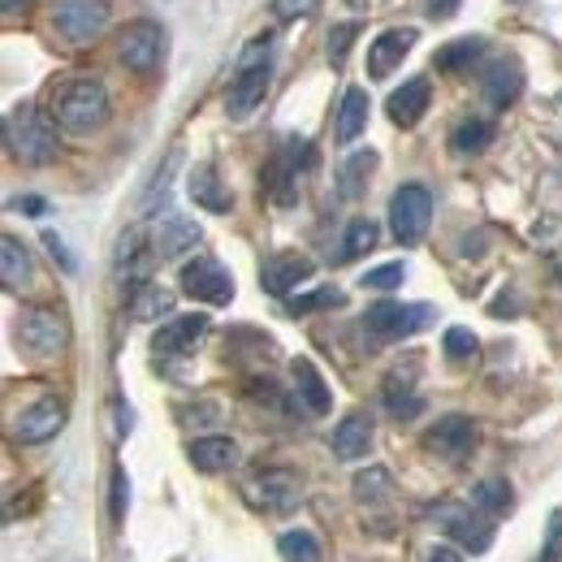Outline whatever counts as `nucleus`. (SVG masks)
<instances>
[{
	"label": "nucleus",
	"mask_w": 562,
	"mask_h": 562,
	"mask_svg": "<svg viewBox=\"0 0 562 562\" xmlns=\"http://www.w3.org/2000/svg\"><path fill=\"white\" fill-rule=\"evenodd\" d=\"M269 74H273V35H256L238 66H234V82H229V95H225V109L229 117H251L265 95H269Z\"/></svg>",
	"instance_id": "obj_1"
},
{
	"label": "nucleus",
	"mask_w": 562,
	"mask_h": 562,
	"mask_svg": "<svg viewBox=\"0 0 562 562\" xmlns=\"http://www.w3.org/2000/svg\"><path fill=\"white\" fill-rule=\"evenodd\" d=\"M53 117L61 131L70 135H91L109 122V91L100 78H70L61 91H57V104H53Z\"/></svg>",
	"instance_id": "obj_2"
},
{
	"label": "nucleus",
	"mask_w": 562,
	"mask_h": 562,
	"mask_svg": "<svg viewBox=\"0 0 562 562\" xmlns=\"http://www.w3.org/2000/svg\"><path fill=\"white\" fill-rule=\"evenodd\" d=\"M4 147L22 165H48L57 156V126L35 104H22L4 117Z\"/></svg>",
	"instance_id": "obj_3"
},
{
	"label": "nucleus",
	"mask_w": 562,
	"mask_h": 562,
	"mask_svg": "<svg viewBox=\"0 0 562 562\" xmlns=\"http://www.w3.org/2000/svg\"><path fill=\"white\" fill-rule=\"evenodd\" d=\"M53 26L70 48H87L104 35L109 4L104 0H53Z\"/></svg>",
	"instance_id": "obj_4"
},
{
	"label": "nucleus",
	"mask_w": 562,
	"mask_h": 562,
	"mask_svg": "<svg viewBox=\"0 0 562 562\" xmlns=\"http://www.w3.org/2000/svg\"><path fill=\"white\" fill-rule=\"evenodd\" d=\"M428 221H432V195H428V187H420V182L398 187L394 200H390V229H394V238L407 243V247L420 243L424 234H428Z\"/></svg>",
	"instance_id": "obj_5"
},
{
	"label": "nucleus",
	"mask_w": 562,
	"mask_h": 562,
	"mask_svg": "<svg viewBox=\"0 0 562 562\" xmlns=\"http://www.w3.org/2000/svg\"><path fill=\"white\" fill-rule=\"evenodd\" d=\"M428 321H432V307H424V303H394V299L372 303L368 316H363L368 334H376V338H385V342H394V338H412V334L424 329Z\"/></svg>",
	"instance_id": "obj_6"
},
{
	"label": "nucleus",
	"mask_w": 562,
	"mask_h": 562,
	"mask_svg": "<svg viewBox=\"0 0 562 562\" xmlns=\"http://www.w3.org/2000/svg\"><path fill=\"white\" fill-rule=\"evenodd\" d=\"M66 338H70V329L53 307H26L18 316V342L31 355H40V359L66 351Z\"/></svg>",
	"instance_id": "obj_7"
},
{
	"label": "nucleus",
	"mask_w": 562,
	"mask_h": 562,
	"mask_svg": "<svg viewBox=\"0 0 562 562\" xmlns=\"http://www.w3.org/2000/svg\"><path fill=\"white\" fill-rule=\"evenodd\" d=\"M243 497H247V506L260 510V515H285V510L299 502V485H294L290 472L265 468V472H251V476L243 481Z\"/></svg>",
	"instance_id": "obj_8"
},
{
	"label": "nucleus",
	"mask_w": 562,
	"mask_h": 562,
	"mask_svg": "<svg viewBox=\"0 0 562 562\" xmlns=\"http://www.w3.org/2000/svg\"><path fill=\"white\" fill-rule=\"evenodd\" d=\"M160 53H165V35L156 22H131L117 35V61L131 74H151L160 66Z\"/></svg>",
	"instance_id": "obj_9"
},
{
	"label": "nucleus",
	"mask_w": 562,
	"mask_h": 562,
	"mask_svg": "<svg viewBox=\"0 0 562 562\" xmlns=\"http://www.w3.org/2000/svg\"><path fill=\"white\" fill-rule=\"evenodd\" d=\"M182 290H187L191 299H200V303L225 307V303L234 299V278L221 269V260L200 256V260H191V265L182 269Z\"/></svg>",
	"instance_id": "obj_10"
},
{
	"label": "nucleus",
	"mask_w": 562,
	"mask_h": 562,
	"mask_svg": "<svg viewBox=\"0 0 562 562\" xmlns=\"http://www.w3.org/2000/svg\"><path fill=\"white\" fill-rule=\"evenodd\" d=\"M61 428H66V403H61V398H40V403H31V407L18 416L13 437H18L22 446H40V441H53Z\"/></svg>",
	"instance_id": "obj_11"
},
{
	"label": "nucleus",
	"mask_w": 562,
	"mask_h": 562,
	"mask_svg": "<svg viewBox=\"0 0 562 562\" xmlns=\"http://www.w3.org/2000/svg\"><path fill=\"white\" fill-rule=\"evenodd\" d=\"M209 334V316H173L169 325H160L156 334V355L160 359H178V355H191Z\"/></svg>",
	"instance_id": "obj_12"
},
{
	"label": "nucleus",
	"mask_w": 562,
	"mask_h": 562,
	"mask_svg": "<svg viewBox=\"0 0 562 562\" xmlns=\"http://www.w3.org/2000/svg\"><path fill=\"white\" fill-rule=\"evenodd\" d=\"M437 519H441V528H446L459 546H468L472 554H485V550L493 546V528L481 519V515L463 510V506H441V510H437Z\"/></svg>",
	"instance_id": "obj_13"
},
{
	"label": "nucleus",
	"mask_w": 562,
	"mask_h": 562,
	"mask_svg": "<svg viewBox=\"0 0 562 562\" xmlns=\"http://www.w3.org/2000/svg\"><path fill=\"white\" fill-rule=\"evenodd\" d=\"M412 44H416V31H412V26L381 31V35L372 40V48H368V74H372V78H390L394 66L412 53Z\"/></svg>",
	"instance_id": "obj_14"
},
{
	"label": "nucleus",
	"mask_w": 562,
	"mask_h": 562,
	"mask_svg": "<svg viewBox=\"0 0 562 562\" xmlns=\"http://www.w3.org/2000/svg\"><path fill=\"white\" fill-rule=\"evenodd\" d=\"M428 446L437 454H446V459H468L472 446H476V424L468 416H446V420H437L428 428Z\"/></svg>",
	"instance_id": "obj_15"
},
{
	"label": "nucleus",
	"mask_w": 562,
	"mask_h": 562,
	"mask_svg": "<svg viewBox=\"0 0 562 562\" xmlns=\"http://www.w3.org/2000/svg\"><path fill=\"white\" fill-rule=\"evenodd\" d=\"M195 243H200V225L195 221H187V216H160V225H156V256L160 260H182L187 251H195Z\"/></svg>",
	"instance_id": "obj_16"
},
{
	"label": "nucleus",
	"mask_w": 562,
	"mask_h": 562,
	"mask_svg": "<svg viewBox=\"0 0 562 562\" xmlns=\"http://www.w3.org/2000/svg\"><path fill=\"white\" fill-rule=\"evenodd\" d=\"M312 278V260L307 256H294V251H281V256H269V265L260 269V285L269 294H290L299 281Z\"/></svg>",
	"instance_id": "obj_17"
},
{
	"label": "nucleus",
	"mask_w": 562,
	"mask_h": 562,
	"mask_svg": "<svg viewBox=\"0 0 562 562\" xmlns=\"http://www.w3.org/2000/svg\"><path fill=\"white\" fill-rule=\"evenodd\" d=\"M481 82H485V95H490L493 104L506 109V104H515L519 91H524V70H519L515 57H502V61H490V66H485Z\"/></svg>",
	"instance_id": "obj_18"
},
{
	"label": "nucleus",
	"mask_w": 562,
	"mask_h": 562,
	"mask_svg": "<svg viewBox=\"0 0 562 562\" xmlns=\"http://www.w3.org/2000/svg\"><path fill=\"white\" fill-rule=\"evenodd\" d=\"M424 109H428V78H407V82L394 87L390 100H385V113H390L398 126H416L424 117Z\"/></svg>",
	"instance_id": "obj_19"
},
{
	"label": "nucleus",
	"mask_w": 562,
	"mask_h": 562,
	"mask_svg": "<svg viewBox=\"0 0 562 562\" xmlns=\"http://www.w3.org/2000/svg\"><path fill=\"white\" fill-rule=\"evenodd\" d=\"M294 390H299V407H307L312 416L329 412V385L312 359H294Z\"/></svg>",
	"instance_id": "obj_20"
},
{
	"label": "nucleus",
	"mask_w": 562,
	"mask_h": 562,
	"mask_svg": "<svg viewBox=\"0 0 562 562\" xmlns=\"http://www.w3.org/2000/svg\"><path fill=\"white\" fill-rule=\"evenodd\" d=\"M372 169H376V151H372V147L351 151V156L338 165V195H342V200H359L363 187H368V178H372Z\"/></svg>",
	"instance_id": "obj_21"
},
{
	"label": "nucleus",
	"mask_w": 562,
	"mask_h": 562,
	"mask_svg": "<svg viewBox=\"0 0 562 562\" xmlns=\"http://www.w3.org/2000/svg\"><path fill=\"white\" fill-rule=\"evenodd\" d=\"M0 278H4V290H13V294H22L31 285V256L13 234L0 238Z\"/></svg>",
	"instance_id": "obj_22"
},
{
	"label": "nucleus",
	"mask_w": 562,
	"mask_h": 562,
	"mask_svg": "<svg viewBox=\"0 0 562 562\" xmlns=\"http://www.w3.org/2000/svg\"><path fill=\"white\" fill-rule=\"evenodd\" d=\"M187 191H191V200H195L200 209L229 212V191L221 187V173H216L212 165H195V169H191V182H187Z\"/></svg>",
	"instance_id": "obj_23"
},
{
	"label": "nucleus",
	"mask_w": 562,
	"mask_h": 562,
	"mask_svg": "<svg viewBox=\"0 0 562 562\" xmlns=\"http://www.w3.org/2000/svg\"><path fill=\"white\" fill-rule=\"evenodd\" d=\"M191 463L200 472H229L238 463V446L229 437H200L191 441Z\"/></svg>",
	"instance_id": "obj_24"
},
{
	"label": "nucleus",
	"mask_w": 562,
	"mask_h": 562,
	"mask_svg": "<svg viewBox=\"0 0 562 562\" xmlns=\"http://www.w3.org/2000/svg\"><path fill=\"white\" fill-rule=\"evenodd\" d=\"M368 446H372V420L363 412H355L334 428V454L338 459H359V454H368Z\"/></svg>",
	"instance_id": "obj_25"
},
{
	"label": "nucleus",
	"mask_w": 562,
	"mask_h": 562,
	"mask_svg": "<svg viewBox=\"0 0 562 562\" xmlns=\"http://www.w3.org/2000/svg\"><path fill=\"white\" fill-rule=\"evenodd\" d=\"M143 273H147V234L135 225V229H126L122 243H117V278L135 285V281H143Z\"/></svg>",
	"instance_id": "obj_26"
},
{
	"label": "nucleus",
	"mask_w": 562,
	"mask_h": 562,
	"mask_svg": "<svg viewBox=\"0 0 562 562\" xmlns=\"http://www.w3.org/2000/svg\"><path fill=\"white\" fill-rule=\"evenodd\" d=\"M368 113H372L368 91H363V87H351V91L342 95V109H338V139L342 143L359 139V135H363V126H368Z\"/></svg>",
	"instance_id": "obj_27"
},
{
	"label": "nucleus",
	"mask_w": 562,
	"mask_h": 562,
	"mask_svg": "<svg viewBox=\"0 0 562 562\" xmlns=\"http://www.w3.org/2000/svg\"><path fill=\"white\" fill-rule=\"evenodd\" d=\"M169 312H173V294L165 285H151V281L135 285V294H131V316L135 321H160Z\"/></svg>",
	"instance_id": "obj_28"
},
{
	"label": "nucleus",
	"mask_w": 562,
	"mask_h": 562,
	"mask_svg": "<svg viewBox=\"0 0 562 562\" xmlns=\"http://www.w3.org/2000/svg\"><path fill=\"white\" fill-rule=\"evenodd\" d=\"M355 502L359 506H385L390 497H394V481H390V472L385 468H368V472H355Z\"/></svg>",
	"instance_id": "obj_29"
},
{
	"label": "nucleus",
	"mask_w": 562,
	"mask_h": 562,
	"mask_svg": "<svg viewBox=\"0 0 562 562\" xmlns=\"http://www.w3.org/2000/svg\"><path fill=\"white\" fill-rule=\"evenodd\" d=\"M481 53H485V44L468 35V40H450L446 48H437L432 61H437V70L441 74H459V70H472V66L481 61Z\"/></svg>",
	"instance_id": "obj_30"
},
{
	"label": "nucleus",
	"mask_w": 562,
	"mask_h": 562,
	"mask_svg": "<svg viewBox=\"0 0 562 562\" xmlns=\"http://www.w3.org/2000/svg\"><path fill=\"white\" fill-rule=\"evenodd\" d=\"M278 554L285 562H325V550H321L316 532H307V528H290V532H281Z\"/></svg>",
	"instance_id": "obj_31"
},
{
	"label": "nucleus",
	"mask_w": 562,
	"mask_h": 562,
	"mask_svg": "<svg viewBox=\"0 0 562 562\" xmlns=\"http://www.w3.org/2000/svg\"><path fill=\"white\" fill-rule=\"evenodd\" d=\"M493 143V126L485 117H468V122H459L454 131H450V151H459V156H476V151H485Z\"/></svg>",
	"instance_id": "obj_32"
},
{
	"label": "nucleus",
	"mask_w": 562,
	"mask_h": 562,
	"mask_svg": "<svg viewBox=\"0 0 562 562\" xmlns=\"http://www.w3.org/2000/svg\"><path fill=\"white\" fill-rule=\"evenodd\" d=\"M385 407H390V416H398V420L420 416V398L412 394V376H403V368L385 381Z\"/></svg>",
	"instance_id": "obj_33"
},
{
	"label": "nucleus",
	"mask_w": 562,
	"mask_h": 562,
	"mask_svg": "<svg viewBox=\"0 0 562 562\" xmlns=\"http://www.w3.org/2000/svg\"><path fill=\"white\" fill-rule=\"evenodd\" d=\"M376 247V221H368V216H359L347 225V234H342V247H338V260H359V256H368Z\"/></svg>",
	"instance_id": "obj_34"
},
{
	"label": "nucleus",
	"mask_w": 562,
	"mask_h": 562,
	"mask_svg": "<svg viewBox=\"0 0 562 562\" xmlns=\"http://www.w3.org/2000/svg\"><path fill=\"white\" fill-rule=\"evenodd\" d=\"M472 502H476V510H485V515H506L510 510V502H515V493L510 485L502 481V476H490V481H481L476 490H472Z\"/></svg>",
	"instance_id": "obj_35"
},
{
	"label": "nucleus",
	"mask_w": 562,
	"mask_h": 562,
	"mask_svg": "<svg viewBox=\"0 0 562 562\" xmlns=\"http://www.w3.org/2000/svg\"><path fill=\"white\" fill-rule=\"evenodd\" d=\"M338 303H342V294H338L334 285H325V290H312V294L294 299V303H290V312H294V316H303V312H316V307H338Z\"/></svg>",
	"instance_id": "obj_36"
},
{
	"label": "nucleus",
	"mask_w": 562,
	"mask_h": 562,
	"mask_svg": "<svg viewBox=\"0 0 562 562\" xmlns=\"http://www.w3.org/2000/svg\"><path fill=\"white\" fill-rule=\"evenodd\" d=\"M403 278H407L403 265H381V269L363 273V290H394V285H403Z\"/></svg>",
	"instance_id": "obj_37"
},
{
	"label": "nucleus",
	"mask_w": 562,
	"mask_h": 562,
	"mask_svg": "<svg viewBox=\"0 0 562 562\" xmlns=\"http://www.w3.org/2000/svg\"><path fill=\"white\" fill-rule=\"evenodd\" d=\"M446 355L450 359H472L476 355V334L472 329H459V325L446 329Z\"/></svg>",
	"instance_id": "obj_38"
},
{
	"label": "nucleus",
	"mask_w": 562,
	"mask_h": 562,
	"mask_svg": "<svg viewBox=\"0 0 562 562\" xmlns=\"http://www.w3.org/2000/svg\"><path fill=\"white\" fill-rule=\"evenodd\" d=\"M316 9H321V0H273V13H278L281 22L307 18V13H316Z\"/></svg>",
	"instance_id": "obj_39"
},
{
	"label": "nucleus",
	"mask_w": 562,
	"mask_h": 562,
	"mask_svg": "<svg viewBox=\"0 0 562 562\" xmlns=\"http://www.w3.org/2000/svg\"><path fill=\"white\" fill-rule=\"evenodd\" d=\"M131 506V481H126V468L113 472V519H122Z\"/></svg>",
	"instance_id": "obj_40"
},
{
	"label": "nucleus",
	"mask_w": 562,
	"mask_h": 562,
	"mask_svg": "<svg viewBox=\"0 0 562 562\" xmlns=\"http://www.w3.org/2000/svg\"><path fill=\"white\" fill-rule=\"evenodd\" d=\"M351 40H355V26H338V31L329 35V61H334V66L347 61V53H351L347 44H351Z\"/></svg>",
	"instance_id": "obj_41"
},
{
	"label": "nucleus",
	"mask_w": 562,
	"mask_h": 562,
	"mask_svg": "<svg viewBox=\"0 0 562 562\" xmlns=\"http://www.w3.org/2000/svg\"><path fill=\"white\" fill-rule=\"evenodd\" d=\"M546 554H550V559H562V510L550 515V528H546Z\"/></svg>",
	"instance_id": "obj_42"
},
{
	"label": "nucleus",
	"mask_w": 562,
	"mask_h": 562,
	"mask_svg": "<svg viewBox=\"0 0 562 562\" xmlns=\"http://www.w3.org/2000/svg\"><path fill=\"white\" fill-rule=\"evenodd\" d=\"M44 243H48V251H53V256H57V260H61V269H66V273H74V260H70V251H66V243H61V238H57V234H53V229H48V234H44Z\"/></svg>",
	"instance_id": "obj_43"
},
{
	"label": "nucleus",
	"mask_w": 562,
	"mask_h": 562,
	"mask_svg": "<svg viewBox=\"0 0 562 562\" xmlns=\"http://www.w3.org/2000/svg\"><path fill=\"white\" fill-rule=\"evenodd\" d=\"M454 9H459V0H428V13L432 18H450Z\"/></svg>",
	"instance_id": "obj_44"
},
{
	"label": "nucleus",
	"mask_w": 562,
	"mask_h": 562,
	"mask_svg": "<svg viewBox=\"0 0 562 562\" xmlns=\"http://www.w3.org/2000/svg\"><path fill=\"white\" fill-rule=\"evenodd\" d=\"M0 9H4L9 18H18L22 9H31V0H0Z\"/></svg>",
	"instance_id": "obj_45"
},
{
	"label": "nucleus",
	"mask_w": 562,
	"mask_h": 562,
	"mask_svg": "<svg viewBox=\"0 0 562 562\" xmlns=\"http://www.w3.org/2000/svg\"><path fill=\"white\" fill-rule=\"evenodd\" d=\"M428 562H463V559H459V554H454L450 546H441V550H437V554H432Z\"/></svg>",
	"instance_id": "obj_46"
},
{
	"label": "nucleus",
	"mask_w": 562,
	"mask_h": 562,
	"mask_svg": "<svg viewBox=\"0 0 562 562\" xmlns=\"http://www.w3.org/2000/svg\"><path fill=\"white\" fill-rule=\"evenodd\" d=\"M351 4H355V9H363V4H368V0H351Z\"/></svg>",
	"instance_id": "obj_47"
}]
</instances>
